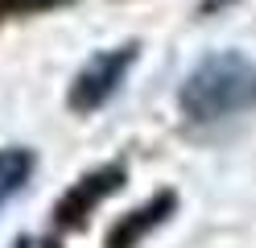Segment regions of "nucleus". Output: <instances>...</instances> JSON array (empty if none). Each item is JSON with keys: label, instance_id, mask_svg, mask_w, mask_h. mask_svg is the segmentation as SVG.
Listing matches in <instances>:
<instances>
[{"label": "nucleus", "instance_id": "obj_1", "mask_svg": "<svg viewBox=\"0 0 256 248\" xmlns=\"http://www.w3.org/2000/svg\"><path fill=\"white\" fill-rule=\"evenodd\" d=\"M178 104L194 124L232 120L256 108V62L244 54H215L186 75Z\"/></svg>", "mask_w": 256, "mask_h": 248}, {"label": "nucleus", "instance_id": "obj_2", "mask_svg": "<svg viewBox=\"0 0 256 248\" xmlns=\"http://www.w3.org/2000/svg\"><path fill=\"white\" fill-rule=\"evenodd\" d=\"M132 62H136V42H128V46H116V50H104V54H95V58L83 66V71L74 75V83H70V95H66L70 112H78V116L100 112L108 99L120 91V83L128 79Z\"/></svg>", "mask_w": 256, "mask_h": 248}, {"label": "nucleus", "instance_id": "obj_3", "mask_svg": "<svg viewBox=\"0 0 256 248\" xmlns=\"http://www.w3.org/2000/svg\"><path fill=\"white\" fill-rule=\"evenodd\" d=\"M124 178L128 170L120 161H112V165H100V170H91L74 182V186L58 198V207H54V227L58 231H83L87 219L95 215V207L104 203V198H112L120 186H124Z\"/></svg>", "mask_w": 256, "mask_h": 248}, {"label": "nucleus", "instance_id": "obj_4", "mask_svg": "<svg viewBox=\"0 0 256 248\" xmlns=\"http://www.w3.org/2000/svg\"><path fill=\"white\" fill-rule=\"evenodd\" d=\"M174 211H178V194H174V190H162V194H153L149 203H140L136 211L120 215V223L108 231L104 248H136V244L145 240L153 227H162V223L170 219Z\"/></svg>", "mask_w": 256, "mask_h": 248}, {"label": "nucleus", "instance_id": "obj_5", "mask_svg": "<svg viewBox=\"0 0 256 248\" xmlns=\"http://www.w3.org/2000/svg\"><path fill=\"white\" fill-rule=\"evenodd\" d=\"M29 174H34V153L29 149H0V207L29 182Z\"/></svg>", "mask_w": 256, "mask_h": 248}, {"label": "nucleus", "instance_id": "obj_6", "mask_svg": "<svg viewBox=\"0 0 256 248\" xmlns=\"http://www.w3.org/2000/svg\"><path fill=\"white\" fill-rule=\"evenodd\" d=\"M66 0H0V21L8 17H29V13H46V9H58Z\"/></svg>", "mask_w": 256, "mask_h": 248}, {"label": "nucleus", "instance_id": "obj_7", "mask_svg": "<svg viewBox=\"0 0 256 248\" xmlns=\"http://www.w3.org/2000/svg\"><path fill=\"white\" fill-rule=\"evenodd\" d=\"M17 248H62V244L46 240V236H25V240H17Z\"/></svg>", "mask_w": 256, "mask_h": 248}]
</instances>
